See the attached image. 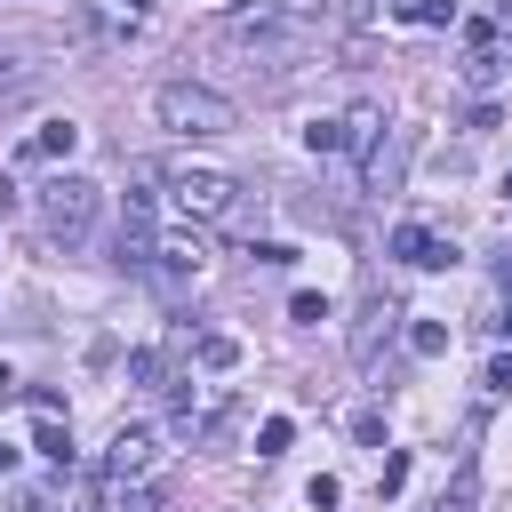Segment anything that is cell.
<instances>
[{
    "instance_id": "obj_21",
    "label": "cell",
    "mask_w": 512,
    "mask_h": 512,
    "mask_svg": "<svg viewBox=\"0 0 512 512\" xmlns=\"http://www.w3.org/2000/svg\"><path fill=\"white\" fill-rule=\"evenodd\" d=\"M480 384H488V392H496V400H512V352H496V360H488V376H480Z\"/></svg>"
},
{
    "instance_id": "obj_9",
    "label": "cell",
    "mask_w": 512,
    "mask_h": 512,
    "mask_svg": "<svg viewBox=\"0 0 512 512\" xmlns=\"http://www.w3.org/2000/svg\"><path fill=\"white\" fill-rule=\"evenodd\" d=\"M192 360H200L208 376H232V368H240V336H224V328H208V336H192Z\"/></svg>"
},
{
    "instance_id": "obj_8",
    "label": "cell",
    "mask_w": 512,
    "mask_h": 512,
    "mask_svg": "<svg viewBox=\"0 0 512 512\" xmlns=\"http://www.w3.org/2000/svg\"><path fill=\"white\" fill-rule=\"evenodd\" d=\"M392 256L416 264V272H448V264H456V248H448L440 232H424V224H392Z\"/></svg>"
},
{
    "instance_id": "obj_1",
    "label": "cell",
    "mask_w": 512,
    "mask_h": 512,
    "mask_svg": "<svg viewBox=\"0 0 512 512\" xmlns=\"http://www.w3.org/2000/svg\"><path fill=\"white\" fill-rule=\"evenodd\" d=\"M96 208H104V184H88V176H72V168H56V176L40 184V232H48L56 248H80V240L96 232Z\"/></svg>"
},
{
    "instance_id": "obj_17",
    "label": "cell",
    "mask_w": 512,
    "mask_h": 512,
    "mask_svg": "<svg viewBox=\"0 0 512 512\" xmlns=\"http://www.w3.org/2000/svg\"><path fill=\"white\" fill-rule=\"evenodd\" d=\"M288 440H296V424H288V416H264V432H256V456H280Z\"/></svg>"
},
{
    "instance_id": "obj_10",
    "label": "cell",
    "mask_w": 512,
    "mask_h": 512,
    "mask_svg": "<svg viewBox=\"0 0 512 512\" xmlns=\"http://www.w3.org/2000/svg\"><path fill=\"white\" fill-rule=\"evenodd\" d=\"M152 16V0H88V24L96 32H136Z\"/></svg>"
},
{
    "instance_id": "obj_19",
    "label": "cell",
    "mask_w": 512,
    "mask_h": 512,
    "mask_svg": "<svg viewBox=\"0 0 512 512\" xmlns=\"http://www.w3.org/2000/svg\"><path fill=\"white\" fill-rule=\"evenodd\" d=\"M352 440H360V448H384V416H376V408H352Z\"/></svg>"
},
{
    "instance_id": "obj_7",
    "label": "cell",
    "mask_w": 512,
    "mask_h": 512,
    "mask_svg": "<svg viewBox=\"0 0 512 512\" xmlns=\"http://www.w3.org/2000/svg\"><path fill=\"white\" fill-rule=\"evenodd\" d=\"M72 152H80V120H40L16 160H24V168H56V160H72Z\"/></svg>"
},
{
    "instance_id": "obj_12",
    "label": "cell",
    "mask_w": 512,
    "mask_h": 512,
    "mask_svg": "<svg viewBox=\"0 0 512 512\" xmlns=\"http://www.w3.org/2000/svg\"><path fill=\"white\" fill-rule=\"evenodd\" d=\"M504 72H512V64H504L496 48H472V56H464V88H480V96H488V88H504Z\"/></svg>"
},
{
    "instance_id": "obj_26",
    "label": "cell",
    "mask_w": 512,
    "mask_h": 512,
    "mask_svg": "<svg viewBox=\"0 0 512 512\" xmlns=\"http://www.w3.org/2000/svg\"><path fill=\"white\" fill-rule=\"evenodd\" d=\"M8 464H16V448H0V472H8Z\"/></svg>"
},
{
    "instance_id": "obj_3",
    "label": "cell",
    "mask_w": 512,
    "mask_h": 512,
    "mask_svg": "<svg viewBox=\"0 0 512 512\" xmlns=\"http://www.w3.org/2000/svg\"><path fill=\"white\" fill-rule=\"evenodd\" d=\"M168 208H176L192 232H208V224L240 216V184H232L224 168H192V160H176V168H168Z\"/></svg>"
},
{
    "instance_id": "obj_15",
    "label": "cell",
    "mask_w": 512,
    "mask_h": 512,
    "mask_svg": "<svg viewBox=\"0 0 512 512\" xmlns=\"http://www.w3.org/2000/svg\"><path fill=\"white\" fill-rule=\"evenodd\" d=\"M288 320H296V328H320V320H328V296H320V288H296V296H288Z\"/></svg>"
},
{
    "instance_id": "obj_23",
    "label": "cell",
    "mask_w": 512,
    "mask_h": 512,
    "mask_svg": "<svg viewBox=\"0 0 512 512\" xmlns=\"http://www.w3.org/2000/svg\"><path fill=\"white\" fill-rule=\"evenodd\" d=\"M496 288H504V312H496L488 328H504V336H512V256H504V272H496Z\"/></svg>"
},
{
    "instance_id": "obj_4",
    "label": "cell",
    "mask_w": 512,
    "mask_h": 512,
    "mask_svg": "<svg viewBox=\"0 0 512 512\" xmlns=\"http://www.w3.org/2000/svg\"><path fill=\"white\" fill-rule=\"evenodd\" d=\"M376 136H384V112H376V104H352V112H320V120H304V144H312L320 160H368Z\"/></svg>"
},
{
    "instance_id": "obj_18",
    "label": "cell",
    "mask_w": 512,
    "mask_h": 512,
    "mask_svg": "<svg viewBox=\"0 0 512 512\" xmlns=\"http://www.w3.org/2000/svg\"><path fill=\"white\" fill-rule=\"evenodd\" d=\"M304 504H312V512H336V504H344V480H336V472H320V480L304 488Z\"/></svg>"
},
{
    "instance_id": "obj_16",
    "label": "cell",
    "mask_w": 512,
    "mask_h": 512,
    "mask_svg": "<svg viewBox=\"0 0 512 512\" xmlns=\"http://www.w3.org/2000/svg\"><path fill=\"white\" fill-rule=\"evenodd\" d=\"M128 384L160 392V384H168V360H160V352H128Z\"/></svg>"
},
{
    "instance_id": "obj_24",
    "label": "cell",
    "mask_w": 512,
    "mask_h": 512,
    "mask_svg": "<svg viewBox=\"0 0 512 512\" xmlns=\"http://www.w3.org/2000/svg\"><path fill=\"white\" fill-rule=\"evenodd\" d=\"M0 216H16V176H0Z\"/></svg>"
},
{
    "instance_id": "obj_11",
    "label": "cell",
    "mask_w": 512,
    "mask_h": 512,
    "mask_svg": "<svg viewBox=\"0 0 512 512\" xmlns=\"http://www.w3.org/2000/svg\"><path fill=\"white\" fill-rule=\"evenodd\" d=\"M400 24H416V32H440V24H456V0H384Z\"/></svg>"
},
{
    "instance_id": "obj_25",
    "label": "cell",
    "mask_w": 512,
    "mask_h": 512,
    "mask_svg": "<svg viewBox=\"0 0 512 512\" xmlns=\"http://www.w3.org/2000/svg\"><path fill=\"white\" fill-rule=\"evenodd\" d=\"M8 392H16V368H8V360H0V400H8Z\"/></svg>"
},
{
    "instance_id": "obj_14",
    "label": "cell",
    "mask_w": 512,
    "mask_h": 512,
    "mask_svg": "<svg viewBox=\"0 0 512 512\" xmlns=\"http://www.w3.org/2000/svg\"><path fill=\"white\" fill-rule=\"evenodd\" d=\"M408 352H416V360H440V352H448V320H416V328H408Z\"/></svg>"
},
{
    "instance_id": "obj_20",
    "label": "cell",
    "mask_w": 512,
    "mask_h": 512,
    "mask_svg": "<svg viewBox=\"0 0 512 512\" xmlns=\"http://www.w3.org/2000/svg\"><path fill=\"white\" fill-rule=\"evenodd\" d=\"M376 488H384V496H400V488H408V448H392V456H384V480H376Z\"/></svg>"
},
{
    "instance_id": "obj_22",
    "label": "cell",
    "mask_w": 512,
    "mask_h": 512,
    "mask_svg": "<svg viewBox=\"0 0 512 512\" xmlns=\"http://www.w3.org/2000/svg\"><path fill=\"white\" fill-rule=\"evenodd\" d=\"M24 400H32V416H56V408H64V392H56V384H32Z\"/></svg>"
},
{
    "instance_id": "obj_6",
    "label": "cell",
    "mask_w": 512,
    "mask_h": 512,
    "mask_svg": "<svg viewBox=\"0 0 512 512\" xmlns=\"http://www.w3.org/2000/svg\"><path fill=\"white\" fill-rule=\"evenodd\" d=\"M200 264H208V232H160V248H152V264H144V280L160 288V296H184L192 280H200Z\"/></svg>"
},
{
    "instance_id": "obj_5",
    "label": "cell",
    "mask_w": 512,
    "mask_h": 512,
    "mask_svg": "<svg viewBox=\"0 0 512 512\" xmlns=\"http://www.w3.org/2000/svg\"><path fill=\"white\" fill-rule=\"evenodd\" d=\"M160 456H168V448H160L152 424H120L112 448H104V480H112V488H152V480H160Z\"/></svg>"
},
{
    "instance_id": "obj_2",
    "label": "cell",
    "mask_w": 512,
    "mask_h": 512,
    "mask_svg": "<svg viewBox=\"0 0 512 512\" xmlns=\"http://www.w3.org/2000/svg\"><path fill=\"white\" fill-rule=\"evenodd\" d=\"M152 112H160V128H176V136H232V128H240V104L216 96V88H200V80H168V88L152 96Z\"/></svg>"
},
{
    "instance_id": "obj_13",
    "label": "cell",
    "mask_w": 512,
    "mask_h": 512,
    "mask_svg": "<svg viewBox=\"0 0 512 512\" xmlns=\"http://www.w3.org/2000/svg\"><path fill=\"white\" fill-rule=\"evenodd\" d=\"M32 448H40L48 464H72V432H64V416H40V424H32Z\"/></svg>"
}]
</instances>
